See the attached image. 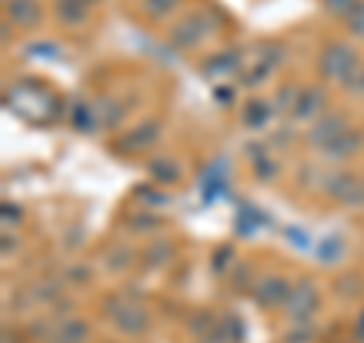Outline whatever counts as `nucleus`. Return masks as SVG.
Listing matches in <instances>:
<instances>
[{
    "mask_svg": "<svg viewBox=\"0 0 364 343\" xmlns=\"http://www.w3.org/2000/svg\"><path fill=\"white\" fill-rule=\"evenodd\" d=\"M358 64H361V58L349 43H331L322 49V55H318V76H322L325 83L343 85V79L355 70Z\"/></svg>",
    "mask_w": 364,
    "mask_h": 343,
    "instance_id": "1",
    "label": "nucleus"
},
{
    "mask_svg": "<svg viewBox=\"0 0 364 343\" xmlns=\"http://www.w3.org/2000/svg\"><path fill=\"white\" fill-rule=\"evenodd\" d=\"M322 191L343 207H364V176L352 170H331L322 179Z\"/></svg>",
    "mask_w": 364,
    "mask_h": 343,
    "instance_id": "2",
    "label": "nucleus"
},
{
    "mask_svg": "<svg viewBox=\"0 0 364 343\" xmlns=\"http://www.w3.org/2000/svg\"><path fill=\"white\" fill-rule=\"evenodd\" d=\"M210 33H213L210 9H198V13L182 16V21H176V25L170 28V46H173V49H195Z\"/></svg>",
    "mask_w": 364,
    "mask_h": 343,
    "instance_id": "3",
    "label": "nucleus"
},
{
    "mask_svg": "<svg viewBox=\"0 0 364 343\" xmlns=\"http://www.w3.org/2000/svg\"><path fill=\"white\" fill-rule=\"evenodd\" d=\"M107 313L112 319V325H116L122 334H143L146 328H149V313L143 310L140 304H134L128 298H122V295H112L107 301Z\"/></svg>",
    "mask_w": 364,
    "mask_h": 343,
    "instance_id": "4",
    "label": "nucleus"
},
{
    "mask_svg": "<svg viewBox=\"0 0 364 343\" xmlns=\"http://www.w3.org/2000/svg\"><path fill=\"white\" fill-rule=\"evenodd\" d=\"M318 304H322V295H318V285L313 280H301L291 285L289 292V301H286V313L294 325H304L310 322V319L316 316Z\"/></svg>",
    "mask_w": 364,
    "mask_h": 343,
    "instance_id": "5",
    "label": "nucleus"
},
{
    "mask_svg": "<svg viewBox=\"0 0 364 343\" xmlns=\"http://www.w3.org/2000/svg\"><path fill=\"white\" fill-rule=\"evenodd\" d=\"M349 128V119H346V112H340V110H331V112H322L310 128H306V146H313V149L322 152L328 143L334 140V137H340Z\"/></svg>",
    "mask_w": 364,
    "mask_h": 343,
    "instance_id": "6",
    "label": "nucleus"
},
{
    "mask_svg": "<svg viewBox=\"0 0 364 343\" xmlns=\"http://www.w3.org/2000/svg\"><path fill=\"white\" fill-rule=\"evenodd\" d=\"M249 292H252V301L261 307V310H273V307H286L291 285H289V280L277 277V273H267V277L255 280Z\"/></svg>",
    "mask_w": 364,
    "mask_h": 343,
    "instance_id": "7",
    "label": "nucleus"
},
{
    "mask_svg": "<svg viewBox=\"0 0 364 343\" xmlns=\"http://www.w3.org/2000/svg\"><path fill=\"white\" fill-rule=\"evenodd\" d=\"M158 137H161V122L146 119L140 125H134L128 134H122L116 146L122 152H146V149H152V146L158 143Z\"/></svg>",
    "mask_w": 364,
    "mask_h": 343,
    "instance_id": "8",
    "label": "nucleus"
},
{
    "mask_svg": "<svg viewBox=\"0 0 364 343\" xmlns=\"http://www.w3.org/2000/svg\"><path fill=\"white\" fill-rule=\"evenodd\" d=\"M328 107V95L322 85H306L298 97V107L291 110V122H316Z\"/></svg>",
    "mask_w": 364,
    "mask_h": 343,
    "instance_id": "9",
    "label": "nucleus"
},
{
    "mask_svg": "<svg viewBox=\"0 0 364 343\" xmlns=\"http://www.w3.org/2000/svg\"><path fill=\"white\" fill-rule=\"evenodd\" d=\"M361 146H364L361 131L346 128L343 134L334 137V140L325 146V149H322V158H325V162H334V164H343V162H349L352 155H358V152H361Z\"/></svg>",
    "mask_w": 364,
    "mask_h": 343,
    "instance_id": "10",
    "label": "nucleus"
},
{
    "mask_svg": "<svg viewBox=\"0 0 364 343\" xmlns=\"http://www.w3.org/2000/svg\"><path fill=\"white\" fill-rule=\"evenodd\" d=\"M4 9H6V19L13 21L16 28L33 31V28H40V21H43L40 0H6Z\"/></svg>",
    "mask_w": 364,
    "mask_h": 343,
    "instance_id": "11",
    "label": "nucleus"
},
{
    "mask_svg": "<svg viewBox=\"0 0 364 343\" xmlns=\"http://www.w3.org/2000/svg\"><path fill=\"white\" fill-rule=\"evenodd\" d=\"M203 76H210V79H222V76H231L240 70V52L237 49H225V52H215L210 55L207 61H203Z\"/></svg>",
    "mask_w": 364,
    "mask_h": 343,
    "instance_id": "12",
    "label": "nucleus"
},
{
    "mask_svg": "<svg viewBox=\"0 0 364 343\" xmlns=\"http://www.w3.org/2000/svg\"><path fill=\"white\" fill-rule=\"evenodd\" d=\"M149 176L155 182H161V186H173V182H179V176H182V167H179L176 158L158 155L149 162Z\"/></svg>",
    "mask_w": 364,
    "mask_h": 343,
    "instance_id": "13",
    "label": "nucleus"
},
{
    "mask_svg": "<svg viewBox=\"0 0 364 343\" xmlns=\"http://www.w3.org/2000/svg\"><path fill=\"white\" fill-rule=\"evenodd\" d=\"M273 112H277V110H273V104H267V100H261V97H252L243 107V125H246V128H252V131L267 128V122H270Z\"/></svg>",
    "mask_w": 364,
    "mask_h": 343,
    "instance_id": "14",
    "label": "nucleus"
},
{
    "mask_svg": "<svg viewBox=\"0 0 364 343\" xmlns=\"http://www.w3.org/2000/svg\"><path fill=\"white\" fill-rule=\"evenodd\" d=\"M55 16H58L67 28H76L88 19V4L85 0H55Z\"/></svg>",
    "mask_w": 364,
    "mask_h": 343,
    "instance_id": "15",
    "label": "nucleus"
},
{
    "mask_svg": "<svg viewBox=\"0 0 364 343\" xmlns=\"http://www.w3.org/2000/svg\"><path fill=\"white\" fill-rule=\"evenodd\" d=\"M70 125L79 131V134H91L97 125V112H95V104H85V100H76L70 107Z\"/></svg>",
    "mask_w": 364,
    "mask_h": 343,
    "instance_id": "16",
    "label": "nucleus"
},
{
    "mask_svg": "<svg viewBox=\"0 0 364 343\" xmlns=\"http://www.w3.org/2000/svg\"><path fill=\"white\" fill-rule=\"evenodd\" d=\"M95 112H97V125H104V128H116V125H122L124 119V110L119 100H112V97H104V100H97L95 104Z\"/></svg>",
    "mask_w": 364,
    "mask_h": 343,
    "instance_id": "17",
    "label": "nucleus"
},
{
    "mask_svg": "<svg viewBox=\"0 0 364 343\" xmlns=\"http://www.w3.org/2000/svg\"><path fill=\"white\" fill-rule=\"evenodd\" d=\"M282 55H286V49H282L279 43H261L258 49H255V61H258L261 70L273 73V70H277V67H279Z\"/></svg>",
    "mask_w": 364,
    "mask_h": 343,
    "instance_id": "18",
    "label": "nucleus"
},
{
    "mask_svg": "<svg viewBox=\"0 0 364 343\" xmlns=\"http://www.w3.org/2000/svg\"><path fill=\"white\" fill-rule=\"evenodd\" d=\"M85 337H88V325L76 316L64 319L58 328V343H85Z\"/></svg>",
    "mask_w": 364,
    "mask_h": 343,
    "instance_id": "19",
    "label": "nucleus"
},
{
    "mask_svg": "<svg viewBox=\"0 0 364 343\" xmlns=\"http://www.w3.org/2000/svg\"><path fill=\"white\" fill-rule=\"evenodd\" d=\"M343 255H346V246H343V240L340 237H325L322 243H318V249H316V258L322 261V265H337Z\"/></svg>",
    "mask_w": 364,
    "mask_h": 343,
    "instance_id": "20",
    "label": "nucleus"
},
{
    "mask_svg": "<svg viewBox=\"0 0 364 343\" xmlns=\"http://www.w3.org/2000/svg\"><path fill=\"white\" fill-rule=\"evenodd\" d=\"M301 85H294V83H286L279 91H277V97H273V110H279V112H289L291 116V110L298 107V97H301Z\"/></svg>",
    "mask_w": 364,
    "mask_h": 343,
    "instance_id": "21",
    "label": "nucleus"
},
{
    "mask_svg": "<svg viewBox=\"0 0 364 343\" xmlns=\"http://www.w3.org/2000/svg\"><path fill=\"white\" fill-rule=\"evenodd\" d=\"M331 289H334L337 298H355V295H361L364 283H361L358 273H343V277H337V280H334Z\"/></svg>",
    "mask_w": 364,
    "mask_h": 343,
    "instance_id": "22",
    "label": "nucleus"
},
{
    "mask_svg": "<svg viewBox=\"0 0 364 343\" xmlns=\"http://www.w3.org/2000/svg\"><path fill=\"white\" fill-rule=\"evenodd\" d=\"M182 6V0H143V13L149 19H167L170 13H176Z\"/></svg>",
    "mask_w": 364,
    "mask_h": 343,
    "instance_id": "23",
    "label": "nucleus"
},
{
    "mask_svg": "<svg viewBox=\"0 0 364 343\" xmlns=\"http://www.w3.org/2000/svg\"><path fill=\"white\" fill-rule=\"evenodd\" d=\"M186 325H188L191 334H198V337H203V334H210V331L219 328V322H215V319H213V313H195V316H191Z\"/></svg>",
    "mask_w": 364,
    "mask_h": 343,
    "instance_id": "24",
    "label": "nucleus"
},
{
    "mask_svg": "<svg viewBox=\"0 0 364 343\" xmlns=\"http://www.w3.org/2000/svg\"><path fill=\"white\" fill-rule=\"evenodd\" d=\"M343 91L352 95V97H364V61L343 79Z\"/></svg>",
    "mask_w": 364,
    "mask_h": 343,
    "instance_id": "25",
    "label": "nucleus"
},
{
    "mask_svg": "<svg viewBox=\"0 0 364 343\" xmlns=\"http://www.w3.org/2000/svg\"><path fill=\"white\" fill-rule=\"evenodd\" d=\"M219 331H222V334H225L228 340H231V343H240V340H243V334H246L243 325H240V319H237V316H225L222 322H219Z\"/></svg>",
    "mask_w": 364,
    "mask_h": 343,
    "instance_id": "26",
    "label": "nucleus"
},
{
    "mask_svg": "<svg viewBox=\"0 0 364 343\" xmlns=\"http://www.w3.org/2000/svg\"><path fill=\"white\" fill-rule=\"evenodd\" d=\"M346 25H349L352 37H364V0H358L355 9L346 16Z\"/></svg>",
    "mask_w": 364,
    "mask_h": 343,
    "instance_id": "27",
    "label": "nucleus"
},
{
    "mask_svg": "<svg viewBox=\"0 0 364 343\" xmlns=\"http://www.w3.org/2000/svg\"><path fill=\"white\" fill-rule=\"evenodd\" d=\"M170 255H173V246H170L167 240H158V243H152L146 249V261H158V265H164Z\"/></svg>",
    "mask_w": 364,
    "mask_h": 343,
    "instance_id": "28",
    "label": "nucleus"
},
{
    "mask_svg": "<svg viewBox=\"0 0 364 343\" xmlns=\"http://www.w3.org/2000/svg\"><path fill=\"white\" fill-rule=\"evenodd\" d=\"M161 225L155 213H140V216H131V228L134 231H155V228Z\"/></svg>",
    "mask_w": 364,
    "mask_h": 343,
    "instance_id": "29",
    "label": "nucleus"
},
{
    "mask_svg": "<svg viewBox=\"0 0 364 343\" xmlns=\"http://www.w3.org/2000/svg\"><path fill=\"white\" fill-rule=\"evenodd\" d=\"M231 261H234V249H231V246L215 249V255H213V270H215V273L231 270Z\"/></svg>",
    "mask_w": 364,
    "mask_h": 343,
    "instance_id": "30",
    "label": "nucleus"
},
{
    "mask_svg": "<svg viewBox=\"0 0 364 343\" xmlns=\"http://www.w3.org/2000/svg\"><path fill=\"white\" fill-rule=\"evenodd\" d=\"M322 4H325V9H328V13H331V16L346 19V16L352 13V9H355L358 0H322Z\"/></svg>",
    "mask_w": 364,
    "mask_h": 343,
    "instance_id": "31",
    "label": "nucleus"
},
{
    "mask_svg": "<svg viewBox=\"0 0 364 343\" xmlns=\"http://www.w3.org/2000/svg\"><path fill=\"white\" fill-rule=\"evenodd\" d=\"M255 174H258V179H264V182H270L273 174H277V164H273V158L267 152L255 158Z\"/></svg>",
    "mask_w": 364,
    "mask_h": 343,
    "instance_id": "32",
    "label": "nucleus"
},
{
    "mask_svg": "<svg viewBox=\"0 0 364 343\" xmlns=\"http://www.w3.org/2000/svg\"><path fill=\"white\" fill-rule=\"evenodd\" d=\"M128 258H131V253L124 246H112L109 253H107V265L112 268V270H122L124 265H128Z\"/></svg>",
    "mask_w": 364,
    "mask_h": 343,
    "instance_id": "33",
    "label": "nucleus"
},
{
    "mask_svg": "<svg viewBox=\"0 0 364 343\" xmlns=\"http://www.w3.org/2000/svg\"><path fill=\"white\" fill-rule=\"evenodd\" d=\"M136 194H146V198H140V201L146 204V207H164V204H167V198H164L161 191H155V189H146V186H140V189H136Z\"/></svg>",
    "mask_w": 364,
    "mask_h": 343,
    "instance_id": "34",
    "label": "nucleus"
},
{
    "mask_svg": "<svg viewBox=\"0 0 364 343\" xmlns=\"http://www.w3.org/2000/svg\"><path fill=\"white\" fill-rule=\"evenodd\" d=\"M231 273H234V280H231L234 289H246V283L252 280V268H249V265H240V268L231 270Z\"/></svg>",
    "mask_w": 364,
    "mask_h": 343,
    "instance_id": "35",
    "label": "nucleus"
},
{
    "mask_svg": "<svg viewBox=\"0 0 364 343\" xmlns=\"http://www.w3.org/2000/svg\"><path fill=\"white\" fill-rule=\"evenodd\" d=\"M310 337H313V331L310 328L304 331V325H298L294 331H289V334H286V343H310Z\"/></svg>",
    "mask_w": 364,
    "mask_h": 343,
    "instance_id": "36",
    "label": "nucleus"
},
{
    "mask_svg": "<svg viewBox=\"0 0 364 343\" xmlns=\"http://www.w3.org/2000/svg\"><path fill=\"white\" fill-rule=\"evenodd\" d=\"M352 337H355V343H364V310L355 316V322H352Z\"/></svg>",
    "mask_w": 364,
    "mask_h": 343,
    "instance_id": "37",
    "label": "nucleus"
},
{
    "mask_svg": "<svg viewBox=\"0 0 364 343\" xmlns=\"http://www.w3.org/2000/svg\"><path fill=\"white\" fill-rule=\"evenodd\" d=\"M200 343H231V340H228V337L222 334V331L215 328V331H210V334H203V337H200Z\"/></svg>",
    "mask_w": 364,
    "mask_h": 343,
    "instance_id": "38",
    "label": "nucleus"
},
{
    "mask_svg": "<svg viewBox=\"0 0 364 343\" xmlns=\"http://www.w3.org/2000/svg\"><path fill=\"white\" fill-rule=\"evenodd\" d=\"M215 97H222V104H228L225 97H234V91H228V88H215Z\"/></svg>",
    "mask_w": 364,
    "mask_h": 343,
    "instance_id": "39",
    "label": "nucleus"
},
{
    "mask_svg": "<svg viewBox=\"0 0 364 343\" xmlns=\"http://www.w3.org/2000/svg\"><path fill=\"white\" fill-rule=\"evenodd\" d=\"M85 4H95V0H85Z\"/></svg>",
    "mask_w": 364,
    "mask_h": 343,
    "instance_id": "40",
    "label": "nucleus"
}]
</instances>
